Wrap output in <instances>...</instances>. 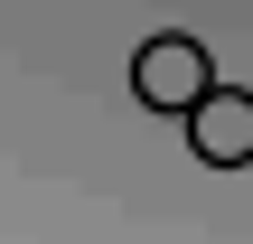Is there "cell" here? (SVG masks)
Here are the masks:
<instances>
[{
	"label": "cell",
	"mask_w": 253,
	"mask_h": 244,
	"mask_svg": "<svg viewBox=\"0 0 253 244\" xmlns=\"http://www.w3.org/2000/svg\"><path fill=\"white\" fill-rule=\"evenodd\" d=\"M207 85H216V66H207L197 38H150V47L131 56V94H141L150 113H188Z\"/></svg>",
	"instance_id": "cell-1"
},
{
	"label": "cell",
	"mask_w": 253,
	"mask_h": 244,
	"mask_svg": "<svg viewBox=\"0 0 253 244\" xmlns=\"http://www.w3.org/2000/svg\"><path fill=\"white\" fill-rule=\"evenodd\" d=\"M178 122H188V150L207 169H244L253 160V94H235V85H207Z\"/></svg>",
	"instance_id": "cell-2"
}]
</instances>
